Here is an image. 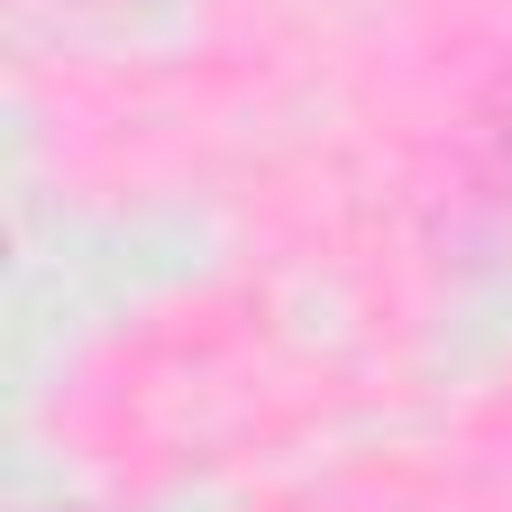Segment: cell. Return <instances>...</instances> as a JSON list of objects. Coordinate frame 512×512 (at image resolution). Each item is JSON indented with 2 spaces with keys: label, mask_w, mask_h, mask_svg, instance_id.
Returning a JSON list of instances; mask_svg holds the SVG:
<instances>
[{
  "label": "cell",
  "mask_w": 512,
  "mask_h": 512,
  "mask_svg": "<svg viewBox=\"0 0 512 512\" xmlns=\"http://www.w3.org/2000/svg\"><path fill=\"white\" fill-rule=\"evenodd\" d=\"M56 512H80V504H56Z\"/></svg>",
  "instance_id": "6da1fadb"
}]
</instances>
